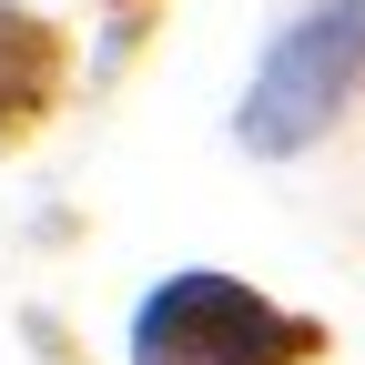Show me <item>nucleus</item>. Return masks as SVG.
<instances>
[{
  "label": "nucleus",
  "instance_id": "f257e3e1",
  "mask_svg": "<svg viewBox=\"0 0 365 365\" xmlns=\"http://www.w3.org/2000/svg\"><path fill=\"white\" fill-rule=\"evenodd\" d=\"M365 81V0H335V11H314L304 31L274 41V61L254 71V102H244V143L254 153H294L314 143L345 91Z\"/></svg>",
  "mask_w": 365,
  "mask_h": 365
}]
</instances>
